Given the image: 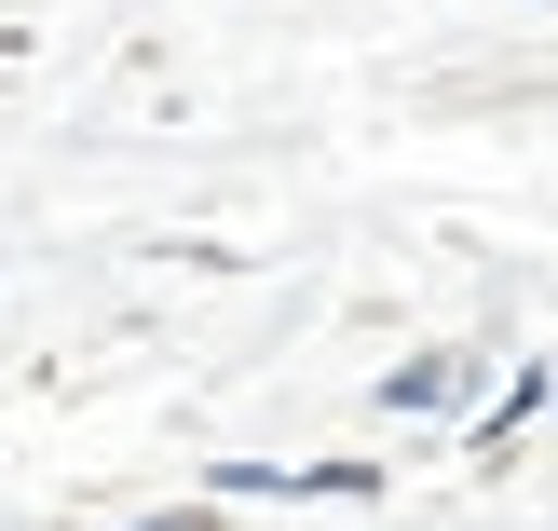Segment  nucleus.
<instances>
[{
	"instance_id": "nucleus-1",
	"label": "nucleus",
	"mask_w": 558,
	"mask_h": 531,
	"mask_svg": "<svg viewBox=\"0 0 558 531\" xmlns=\"http://www.w3.org/2000/svg\"><path fill=\"white\" fill-rule=\"evenodd\" d=\"M218 491L232 505H259V491H300V505H368V463H218Z\"/></svg>"
},
{
	"instance_id": "nucleus-2",
	"label": "nucleus",
	"mask_w": 558,
	"mask_h": 531,
	"mask_svg": "<svg viewBox=\"0 0 558 531\" xmlns=\"http://www.w3.org/2000/svg\"><path fill=\"white\" fill-rule=\"evenodd\" d=\"M477 369H490V354H423V369L381 382V409H463V396H477Z\"/></svg>"
},
{
	"instance_id": "nucleus-3",
	"label": "nucleus",
	"mask_w": 558,
	"mask_h": 531,
	"mask_svg": "<svg viewBox=\"0 0 558 531\" xmlns=\"http://www.w3.org/2000/svg\"><path fill=\"white\" fill-rule=\"evenodd\" d=\"M545 396H558V369H518V382H505V409H490V423H477V450H490V463H505V436H518V423H532V409H545Z\"/></svg>"
},
{
	"instance_id": "nucleus-4",
	"label": "nucleus",
	"mask_w": 558,
	"mask_h": 531,
	"mask_svg": "<svg viewBox=\"0 0 558 531\" xmlns=\"http://www.w3.org/2000/svg\"><path fill=\"white\" fill-rule=\"evenodd\" d=\"M136 531H205V518H136Z\"/></svg>"
}]
</instances>
